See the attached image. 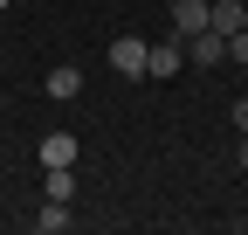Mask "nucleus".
<instances>
[{
  "mask_svg": "<svg viewBox=\"0 0 248 235\" xmlns=\"http://www.w3.org/2000/svg\"><path fill=\"white\" fill-rule=\"evenodd\" d=\"M186 63H200V69L228 63V35H221V28H200V35H186Z\"/></svg>",
  "mask_w": 248,
  "mask_h": 235,
  "instance_id": "2",
  "label": "nucleus"
},
{
  "mask_svg": "<svg viewBox=\"0 0 248 235\" xmlns=\"http://www.w3.org/2000/svg\"><path fill=\"white\" fill-rule=\"evenodd\" d=\"M42 173H48V187H42L48 201H76V166H42Z\"/></svg>",
  "mask_w": 248,
  "mask_h": 235,
  "instance_id": "8",
  "label": "nucleus"
},
{
  "mask_svg": "<svg viewBox=\"0 0 248 235\" xmlns=\"http://www.w3.org/2000/svg\"><path fill=\"white\" fill-rule=\"evenodd\" d=\"M35 228H42V235H62V228H69V201H48V194H42V208H35Z\"/></svg>",
  "mask_w": 248,
  "mask_h": 235,
  "instance_id": "7",
  "label": "nucleus"
},
{
  "mask_svg": "<svg viewBox=\"0 0 248 235\" xmlns=\"http://www.w3.org/2000/svg\"><path fill=\"white\" fill-rule=\"evenodd\" d=\"M145 49H152V42L117 35V42H110V69H117V76H145Z\"/></svg>",
  "mask_w": 248,
  "mask_h": 235,
  "instance_id": "3",
  "label": "nucleus"
},
{
  "mask_svg": "<svg viewBox=\"0 0 248 235\" xmlns=\"http://www.w3.org/2000/svg\"><path fill=\"white\" fill-rule=\"evenodd\" d=\"M179 63H186V42H179V35L145 49V76H152V83H172V76H179Z\"/></svg>",
  "mask_w": 248,
  "mask_h": 235,
  "instance_id": "1",
  "label": "nucleus"
},
{
  "mask_svg": "<svg viewBox=\"0 0 248 235\" xmlns=\"http://www.w3.org/2000/svg\"><path fill=\"white\" fill-rule=\"evenodd\" d=\"M228 63H248V28H241V35H228Z\"/></svg>",
  "mask_w": 248,
  "mask_h": 235,
  "instance_id": "10",
  "label": "nucleus"
},
{
  "mask_svg": "<svg viewBox=\"0 0 248 235\" xmlns=\"http://www.w3.org/2000/svg\"><path fill=\"white\" fill-rule=\"evenodd\" d=\"M234 159H241V173H248V132H241V145H234Z\"/></svg>",
  "mask_w": 248,
  "mask_h": 235,
  "instance_id": "12",
  "label": "nucleus"
},
{
  "mask_svg": "<svg viewBox=\"0 0 248 235\" xmlns=\"http://www.w3.org/2000/svg\"><path fill=\"white\" fill-rule=\"evenodd\" d=\"M35 159H42V166H76V138H69V132H48V138L35 145Z\"/></svg>",
  "mask_w": 248,
  "mask_h": 235,
  "instance_id": "6",
  "label": "nucleus"
},
{
  "mask_svg": "<svg viewBox=\"0 0 248 235\" xmlns=\"http://www.w3.org/2000/svg\"><path fill=\"white\" fill-rule=\"evenodd\" d=\"M234 132H248V97H234Z\"/></svg>",
  "mask_w": 248,
  "mask_h": 235,
  "instance_id": "11",
  "label": "nucleus"
},
{
  "mask_svg": "<svg viewBox=\"0 0 248 235\" xmlns=\"http://www.w3.org/2000/svg\"><path fill=\"white\" fill-rule=\"evenodd\" d=\"M207 14H214V0H172V35H179V42H186V35H200Z\"/></svg>",
  "mask_w": 248,
  "mask_h": 235,
  "instance_id": "4",
  "label": "nucleus"
},
{
  "mask_svg": "<svg viewBox=\"0 0 248 235\" xmlns=\"http://www.w3.org/2000/svg\"><path fill=\"white\" fill-rule=\"evenodd\" d=\"M207 28H221V35H241V28H248V0H214Z\"/></svg>",
  "mask_w": 248,
  "mask_h": 235,
  "instance_id": "5",
  "label": "nucleus"
},
{
  "mask_svg": "<svg viewBox=\"0 0 248 235\" xmlns=\"http://www.w3.org/2000/svg\"><path fill=\"white\" fill-rule=\"evenodd\" d=\"M76 90H83V69H76V63L48 69V97H76Z\"/></svg>",
  "mask_w": 248,
  "mask_h": 235,
  "instance_id": "9",
  "label": "nucleus"
}]
</instances>
